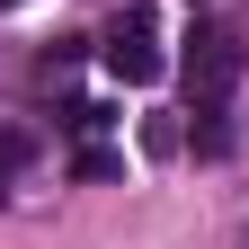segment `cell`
I'll return each instance as SVG.
<instances>
[{
	"label": "cell",
	"instance_id": "1",
	"mask_svg": "<svg viewBox=\"0 0 249 249\" xmlns=\"http://www.w3.org/2000/svg\"><path fill=\"white\" fill-rule=\"evenodd\" d=\"M231 80H240V36L231 27H196V45H187V107H196V142L205 151H223Z\"/></svg>",
	"mask_w": 249,
	"mask_h": 249
},
{
	"label": "cell",
	"instance_id": "2",
	"mask_svg": "<svg viewBox=\"0 0 249 249\" xmlns=\"http://www.w3.org/2000/svg\"><path fill=\"white\" fill-rule=\"evenodd\" d=\"M98 62H107V71H116L124 89L160 80V71H169V53H160V18H151L142 0H134V9H124V18L107 27V36H98Z\"/></svg>",
	"mask_w": 249,
	"mask_h": 249
},
{
	"label": "cell",
	"instance_id": "3",
	"mask_svg": "<svg viewBox=\"0 0 249 249\" xmlns=\"http://www.w3.org/2000/svg\"><path fill=\"white\" fill-rule=\"evenodd\" d=\"M240 249H249V231H240Z\"/></svg>",
	"mask_w": 249,
	"mask_h": 249
}]
</instances>
